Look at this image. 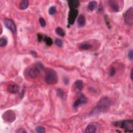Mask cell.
<instances>
[{"instance_id":"1f68e13d","label":"cell","mask_w":133,"mask_h":133,"mask_svg":"<svg viewBox=\"0 0 133 133\" xmlns=\"http://www.w3.org/2000/svg\"><path fill=\"white\" fill-rule=\"evenodd\" d=\"M37 39H38L39 41H41L42 39H43V36L42 35H40V34H39L38 35H37Z\"/></svg>"},{"instance_id":"4dcf8cb0","label":"cell","mask_w":133,"mask_h":133,"mask_svg":"<svg viewBox=\"0 0 133 133\" xmlns=\"http://www.w3.org/2000/svg\"><path fill=\"white\" fill-rule=\"evenodd\" d=\"M63 82H64V83L65 84H68L69 82V80L68 79V78L67 77H64L63 79Z\"/></svg>"},{"instance_id":"ac0fdd59","label":"cell","mask_w":133,"mask_h":133,"mask_svg":"<svg viewBox=\"0 0 133 133\" xmlns=\"http://www.w3.org/2000/svg\"><path fill=\"white\" fill-rule=\"evenodd\" d=\"M74 85L75 87L79 91L82 90L83 88V83L82 81L81 80H77L76 82L74 83Z\"/></svg>"},{"instance_id":"ba28073f","label":"cell","mask_w":133,"mask_h":133,"mask_svg":"<svg viewBox=\"0 0 133 133\" xmlns=\"http://www.w3.org/2000/svg\"><path fill=\"white\" fill-rule=\"evenodd\" d=\"M125 22L129 26H132L133 25V8H129L125 13L124 16Z\"/></svg>"},{"instance_id":"52a82bcc","label":"cell","mask_w":133,"mask_h":133,"mask_svg":"<svg viewBox=\"0 0 133 133\" xmlns=\"http://www.w3.org/2000/svg\"><path fill=\"white\" fill-rule=\"evenodd\" d=\"M78 14H79V12L77 9H70L68 19L69 25L71 26L74 24L75 20L78 16Z\"/></svg>"},{"instance_id":"cb8c5ba5","label":"cell","mask_w":133,"mask_h":133,"mask_svg":"<svg viewBox=\"0 0 133 133\" xmlns=\"http://www.w3.org/2000/svg\"><path fill=\"white\" fill-rule=\"evenodd\" d=\"M109 76H110V77L114 76V74L116 73L115 68L114 67H111L110 68V69H109Z\"/></svg>"},{"instance_id":"484cf974","label":"cell","mask_w":133,"mask_h":133,"mask_svg":"<svg viewBox=\"0 0 133 133\" xmlns=\"http://www.w3.org/2000/svg\"><path fill=\"white\" fill-rule=\"evenodd\" d=\"M55 42L56 45L57 46H59V47H62L63 45V41L60 39H57L55 40Z\"/></svg>"},{"instance_id":"603a6c76","label":"cell","mask_w":133,"mask_h":133,"mask_svg":"<svg viewBox=\"0 0 133 133\" xmlns=\"http://www.w3.org/2000/svg\"><path fill=\"white\" fill-rule=\"evenodd\" d=\"M49 14L50 15H53L56 13V8L55 6L50 7L49 10Z\"/></svg>"},{"instance_id":"6da1fadb","label":"cell","mask_w":133,"mask_h":133,"mask_svg":"<svg viewBox=\"0 0 133 133\" xmlns=\"http://www.w3.org/2000/svg\"><path fill=\"white\" fill-rule=\"evenodd\" d=\"M111 105V100L107 97L101 98L97 103L95 107L91 112L90 115H94L99 114L106 111Z\"/></svg>"},{"instance_id":"5b68a950","label":"cell","mask_w":133,"mask_h":133,"mask_svg":"<svg viewBox=\"0 0 133 133\" xmlns=\"http://www.w3.org/2000/svg\"><path fill=\"white\" fill-rule=\"evenodd\" d=\"M16 114L14 112L11 110L5 111L2 115L3 120L7 123H12L16 120Z\"/></svg>"},{"instance_id":"30bf717a","label":"cell","mask_w":133,"mask_h":133,"mask_svg":"<svg viewBox=\"0 0 133 133\" xmlns=\"http://www.w3.org/2000/svg\"><path fill=\"white\" fill-rule=\"evenodd\" d=\"M120 2L113 1V0H111V1H109L108 2V5L110 6L111 9L115 12H118L120 11V7L119 5V3Z\"/></svg>"},{"instance_id":"d6986e66","label":"cell","mask_w":133,"mask_h":133,"mask_svg":"<svg viewBox=\"0 0 133 133\" xmlns=\"http://www.w3.org/2000/svg\"><path fill=\"white\" fill-rule=\"evenodd\" d=\"M56 33H57V35H59L61 37H63L65 35V32H64L63 29L60 28V27H58L56 29Z\"/></svg>"},{"instance_id":"83f0119b","label":"cell","mask_w":133,"mask_h":133,"mask_svg":"<svg viewBox=\"0 0 133 133\" xmlns=\"http://www.w3.org/2000/svg\"><path fill=\"white\" fill-rule=\"evenodd\" d=\"M128 58L131 60H132L133 59V52L132 49L129 51L128 53Z\"/></svg>"},{"instance_id":"7402d4cb","label":"cell","mask_w":133,"mask_h":133,"mask_svg":"<svg viewBox=\"0 0 133 133\" xmlns=\"http://www.w3.org/2000/svg\"><path fill=\"white\" fill-rule=\"evenodd\" d=\"M35 131L36 132L39 133H44L45 132V128L43 126H39L35 128Z\"/></svg>"},{"instance_id":"ffe728a7","label":"cell","mask_w":133,"mask_h":133,"mask_svg":"<svg viewBox=\"0 0 133 133\" xmlns=\"http://www.w3.org/2000/svg\"><path fill=\"white\" fill-rule=\"evenodd\" d=\"M44 41H45V43H46V44H47V45H49V46L52 45L53 43L52 39H51L50 37H48V36H45V37Z\"/></svg>"},{"instance_id":"8fae6325","label":"cell","mask_w":133,"mask_h":133,"mask_svg":"<svg viewBox=\"0 0 133 133\" xmlns=\"http://www.w3.org/2000/svg\"><path fill=\"white\" fill-rule=\"evenodd\" d=\"M20 89V87L18 85L16 84H9L7 87V91L9 93L15 94L18 93Z\"/></svg>"},{"instance_id":"3957f363","label":"cell","mask_w":133,"mask_h":133,"mask_svg":"<svg viewBox=\"0 0 133 133\" xmlns=\"http://www.w3.org/2000/svg\"><path fill=\"white\" fill-rule=\"evenodd\" d=\"M58 76L56 72L53 69H49L47 71L45 77V82L49 85L55 84L57 83Z\"/></svg>"},{"instance_id":"f1b7e54d","label":"cell","mask_w":133,"mask_h":133,"mask_svg":"<svg viewBox=\"0 0 133 133\" xmlns=\"http://www.w3.org/2000/svg\"><path fill=\"white\" fill-rule=\"evenodd\" d=\"M16 133H27V131L25 130V129H23V128H19L18 129V130H17L16 131Z\"/></svg>"},{"instance_id":"4316f807","label":"cell","mask_w":133,"mask_h":133,"mask_svg":"<svg viewBox=\"0 0 133 133\" xmlns=\"http://www.w3.org/2000/svg\"><path fill=\"white\" fill-rule=\"evenodd\" d=\"M39 22L40 25L42 27H45L46 26V22H45V20H44V18H40L39 19Z\"/></svg>"},{"instance_id":"4fadbf2b","label":"cell","mask_w":133,"mask_h":133,"mask_svg":"<svg viewBox=\"0 0 133 133\" xmlns=\"http://www.w3.org/2000/svg\"><path fill=\"white\" fill-rule=\"evenodd\" d=\"M97 126L93 123H91L88 125L86 127L85 132L86 133H94L97 131Z\"/></svg>"},{"instance_id":"2e32d148","label":"cell","mask_w":133,"mask_h":133,"mask_svg":"<svg viewBox=\"0 0 133 133\" xmlns=\"http://www.w3.org/2000/svg\"><path fill=\"white\" fill-rule=\"evenodd\" d=\"M79 49L81 50H88L92 47L91 44L87 43H83L79 45Z\"/></svg>"},{"instance_id":"9c48e42d","label":"cell","mask_w":133,"mask_h":133,"mask_svg":"<svg viewBox=\"0 0 133 133\" xmlns=\"http://www.w3.org/2000/svg\"><path fill=\"white\" fill-rule=\"evenodd\" d=\"M3 23L6 28L11 31L13 33H15L16 32V26L13 20L8 18H5L3 20Z\"/></svg>"},{"instance_id":"f546056e","label":"cell","mask_w":133,"mask_h":133,"mask_svg":"<svg viewBox=\"0 0 133 133\" xmlns=\"http://www.w3.org/2000/svg\"><path fill=\"white\" fill-rule=\"evenodd\" d=\"M103 12V7L101 6H99L98 8V10H97V12L98 13H102Z\"/></svg>"},{"instance_id":"7a4b0ae2","label":"cell","mask_w":133,"mask_h":133,"mask_svg":"<svg viewBox=\"0 0 133 133\" xmlns=\"http://www.w3.org/2000/svg\"><path fill=\"white\" fill-rule=\"evenodd\" d=\"M115 126L121 127L128 132H133V120H123L113 123Z\"/></svg>"},{"instance_id":"7c38bea8","label":"cell","mask_w":133,"mask_h":133,"mask_svg":"<svg viewBox=\"0 0 133 133\" xmlns=\"http://www.w3.org/2000/svg\"><path fill=\"white\" fill-rule=\"evenodd\" d=\"M68 3L70 9H77L80 6V2L78 0H70Z\"/></svg>"},{"instance_id":"e0dca14e","label":"cell","mask_w":133,"mask_h":133,"mask_svg":"<svg viewBox=\"0 0 133 133\" xmlns=\"http://www.w3.org/2000/svg\"><path fill=\"white\" fill-rule=\"evenodd\" d=\"M97 3L96 1H91L88 5V9L91 11H93L96 8Z\"/></svg>"},{"instance_id":"9a60e30c","label":"cell","mask_w":133,"mask_h":133,"mask_svg":"<svg viewBox=\"0 0 133 133\" xmlns=\"http://www.w3.org/2000/svg\"><path fill=\"white\" fill-rule=\"evenodd\" d=\"M29 6V1L27 0H23L19 4V9L21 10H25Z\"/></svg>"},{"instance_id":"8992f818","label":"cell","mask_w":133,"mask_h":133,"mask_svg":"<svg viewBox=\"0 0 133 133\" xmlns=\"http://www.w3.org/2000/svg\"><path fill=\"white\" fill-rule=\"evenodd\" d=\"M77 98L76 101L74 102L73 104V107L77 108L81 106V105H84L87 103V99L83 94L82 93H79L77 95Z\"/></svg>"},{"instance_id":"5bb4252c","label":"cell","mask_w":133,"mask_h":133,"mask_svg":"<svg viewBox=\"0 0 133 133\" xmlns=\"http://www.w3.org/2000/svg\"><path fill=\"white\" fill-rule=\"evenodd\" d=\"M77 22L78 26H79V27H80V28L84 27L85 25V23H86V20H85L84 16L83 15H80L78 17Z\"/></svg>"},{"instance_id":"277c9868","label":"cell","mask_w":133,"mask_h":133,"mask_svg":"<svg viewBox=\"0 0 133 133\" xmlns=\"http://www.w3.org/2000/svg\"><path fill=\"white\" fill-rule=\"evenodd\" d=\"M44 69V67L42 66V64L38 63L36 66H34L30 68L29 71V76L32 78L35 79L36 77H38L40 72Z\"/></svg>"},{"instance_id":"44dd1931","label":"cell","mask_w":133,"mask_h":133,"mask_svg":"<svg viewBox=\"0 0 133 133\" xmlns=\"http://www.w3.org/2000/svg\"><path fill=\"white\" fill-rule=\"evenodd\" d=\"M7 44V41L4 37H1L0 39V46L1 47H5Z\"/></svg>"},{"instance_id":"d6a6232c","label":"cell","mask_w":133,"mask_h":133,"mask_svg":"<svg viewBox=\"0 0 133 133\" xmlns=\"http://www.w3.org/2000/svg\"><path fill=\"white\" fill-rule=\"evenodd\" d=\"M133 69L132 68L131 69V79L132 80H133Z\"/></svg>"},{"instance_id":"d4e9b609","label":"cell","mask_w":133,"mask_h":133,"mask_svg":"<svg viewBox=\"0 0 133 133\" xmlns=\"http://www.w3.org/2000/svg\"><path fill=\"white\" fill-rule=\"evenodd\" d=\"M57 96L60 98H63L64 96V92L61 89H58L57 91Z\"/></svg>"}]
</instances>
